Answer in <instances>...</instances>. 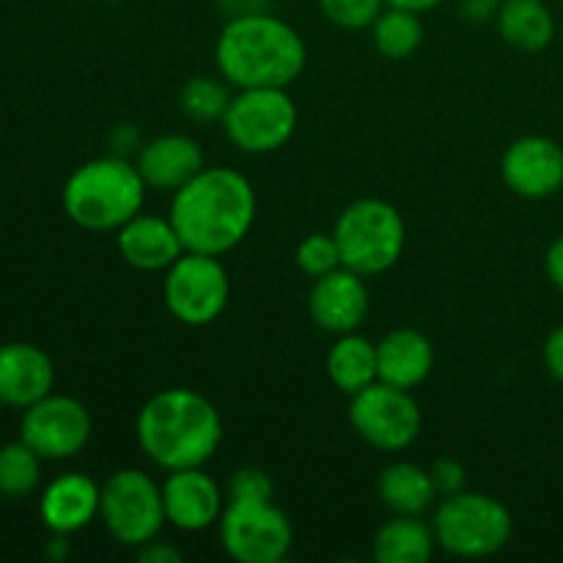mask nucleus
I'll list each match as a JSON object with an SVG mask.
<instances>
[{"mask_svg":"<svg viewBox=\"0 0 563 563\" xmlns=\"http://www.w3.org/2000/svg\"><path fill=\"white\" fill-rule=\"evenodd\" d=\"M500 176L515 196L542 201L563 190V146L553 137H517L500 159Z\"/></svg>","mask_w":563,"mask_h":563,"instance_id":"nucleus-13","label":"nucleus"},{"mask_svg":"<svg viewBox=\"0 0 563 563\" xmlns=\"http://www.w3.org/2000/svg\"><path fill=\"white\" fill-rule=\"evenodd\" d=\"M273 495L275 484L262 467H240L229 478V489H225V500H264Z\"/></svg>","mask_w":563,"mask_h":563,"instance_id":"nucleus-30","label":"nucleus"},{"mask_svg":"<svg viewBox=\"0 0 563 563\" xmlns=\"http://www.w3.org/2000/svg\"><path fill=\"white\" fill-rule=\"evenodd\" d=\"M434 368V346L421 330L396 328L377 341L379 383L416 390Z\"/></svg>","mask_w":563,"mask_h":563,"instance_id":"nucleus-20","label":"nucleus"},{"mask_svg":"<svg viewBox=\"0 0 563 563\" xmlns=\"http://www.w3.org/2000/svg\"><path fill=\"white\" fill-rule=\"evenodd\" d=\"M544 273H548L550 284L563 295V236H559L544 253Z\"/></svg>","mask_w":563,"mask_h":563,"instance_id":"nucleus-35","label":"nucleus"},{"mask_svg":"<svg viewBox=\"0 0 563 563\" xmlns=\"http://www.w3.org/2000/svg\"><path fill=\"white\" fill-rule=\"evenodd\" d=\"M137 445L159 471L203 467L223 443V421L207 396L190 388H165L141 407Z\"/></svg>","mask_w":563,"mask_h":563,"instance_id":"nucleus-2","label":"nucleus"},{"mask_svg":"<svg viewBox=\"0 0 563 563\" xmlns=\"http://www.w3.org/2000/svg\"><path fill=\"white\" fill-rule=\"evenodd\" d=\"M434 550L432 522L416 515H390L374 537V559L379 563H429Z\"/></svg>","mask_w":563,"mask_h":563,"instance_id":"nucleus-23","label":"nucleus"},{"mask_svg":"<svg viewBox=\"0 0 563 563\" xmlns=\"http://www.w3.org/2000/svg\"><path fill=\"white\" fill-rule=\"evenodd\" d=\"M350 423L372 449L396 454L416 443L423 418L412 390L377 379L350 396Z\"/></svg>","mask_w":563,"mask_h":563,"instance_id":"nucleus-11","label":"nucleus"},{"mask_svg":"<svg viewBox=\"0 0 563 563\" xmlns=\"http://www.w3.org/2000/svg\"><path fill=\"white\" fill-rule=\"evenodd\" d=\"M429 473H432V482L434 487H438L440 498H445V495H456L467 487L465 465H462L460 460H454V456H443V460H438L432 467H429Z\"/></svg>","mask_w":563,"mask_h":563,"instance_id":"nucleus-31","label":"nucleus"},{"mask_svg":"<svg viewBox=\"0 0 563 563\" xmlns=\"http://www.w3.org/2000/svg\"><path fill=\"white\" fill-rule=\"evenodd\" d=\"M168 218L185 251L223 256L253 229L256 190L240 170L229 165H207L174 192Z\"/></svg>","mask_w":563,"mask_h":563,"instance_id":"nucleus-1","label":"nucleus"},{"mask_svg":"<svg viewBox=\"0 0 563 563\" xmlns=\"http://www.w3.org/2000/svg\"><path fill=\"white\" fill-rule=\"evenodd\" d=\"M372 42L379 55L390 60H405L421 47L423 22L418 11L385 5L383 14L372 25Z\"/></svg>","mask_w":563,"mask_h":563,"instance_id":"nucleus-25","label":"nucleus"},{"mask_svg":"<svg viewBox=\"0 0 563 563\" xmlns=\"http://www.w3.org/2000/svg\"><path fill=\"white\" fill-rule=\"evenodd\" d=\"M115 245L119 256L141 273H165L185 253L170 218L143 212L115 231Z\"/></svg>","mask_w":563,"mask_h":563,"instance_id":"nucleus-19","label":"nucleus"},{"mask_svg":"<svg viewBox=\"0 0 563 563\" xmlns=\"http://www.w3.org/2000/svg\"><path fill=\"white\" fill-rule=\"evenodd\" d=\"M218 71L234 88H289L308 60L300 33L267 11L236 14L214 44Z\"/></svg>","mask_w":563,"mask_h":563,"instance_id":"nucleus-3","label":"nucleus"},{"mask_svg":"<svg viewBox=\"0 0 563 563\" xmlns=\"http://www.w3.org/2000/svg\"><path fill=\"white\" fill-rule=\"evenodd\" d=\"M341 264L363 278L388 273L405 253L407 225L394 203L383 198H357L333 225Z\"/></svg>","mask_w":563,"mask_h":563,"instance_id":"nucleus-5","label":"nucleus"},{"mask_svg":"<svg viewBox=\"0 0 563 563\" xmlns=\"http://www.w3.org/2000/svg\"><path fill=\"white\" fill-rule=\"evenodd\" d=\"M504 0H460V14L467 22H495Z\"/></svg>","mask_w":563,"mask_h":563,"instance_id":"nucleus-33","label":"nucleus"},{"mask_svg":"<svg viewBox=\"0 0 563 563\" xmlns=\"http://www.w3.org/2000/svg\"><path fill=\"white\" fill-rule=\"evenodd\" d=\"M377 495L390 515L423 517L438 506V487L429 467L416 462H390L377 478Z\"/></svg>","mask_w":563,"mask_h":563,"instance_id":"nucleus-21","label":"nucleus"},{"mask_svg":"<svg viewBox=\"0 0 563 563\" xmlns=\"http://www.w3.org/2000/svg\"><path fill=\"white\" fill-rule=\"evenodd\" d=\"M295 264L302 275H308V278L313 280L333 273V269L344 267V264H341V253H339V245H335L333 231H330V234H324V231H313V234H308L306 240L297 245Z\"/></svg>","mask_w":563,"mask_h":563,"instance_id":"nucleus-28","label":"nucleus"},{"mask_svg":"<svg viewBox=\"0 0 563 563\" xmlns=\"http://www.w3.org/2000/svg\"><path fill=\"white\" fill-rule=\"evenodd\" d=\"M102 484L86 473H60L44 487L38 500V517L49 533L71 537L99 517Z\"/></svg>","mask_w":563,"mask_h":563,"instance_id":"nucleus-17","label":"nucleus"},{"mask_svg":"<svg viewBox=\"0 0 563 563\" xmlns=\"http://www.w3.org/2000/svg\"><path fill=\"white\" fill-rule=\"evenodd\" d=\"M385 0H319V9L333 25L344 31H363L372 27L374 20L383 14Z\"/></svg>","mask_w":563,"mask_h":563,"instance_id":"nucleus-29","label":"nucleus"},{"mask_svg":"<svg viewBox=\"0 0 563 563\" xmlns=\"http://www.w3.org/2000/svg\"><path fill=\"white\" fill-rule=\"evenodd\" d=\"M165 520L181 533H201L218 526L225 509L220 484L203 467L170 471L163 482Z\"/></svg>","mask_w":563,"mask_h":563,"instance_id":"nucleus-14","label":"nucleus"},{"mask_svg":"<svg viewBox=\"0 0 563 563\" xmlns=\"http://www.w3.org/2000/svg\"><path fill=\"white\" fill-rule=\"evenodd\" d=\"M231 297V280L220 256L185 251L163 280L165 308L187 328H207L218 322Z\"/></svg>","mask_w":563,"mask_h":563,"instance_id":"nucleus-9","label":"nucleus"},{"mask_svg":"<svg viewBox=\"0 0 563 563\" xmlns=\"http://www.w3.org/2000/svg\"><path fill=\"white\" fill-rule=\"evenodd\" d=\"M434 539L443 553L454 559H489L509 544L515 520L498 498L462 489L445 495L432 515Z\"/></svg>","mask_w":563,"mask_h":563,"instance_id":"nucleus-6","label":"nucleus"},{"mask_svg":"<svg viewBox=\"0 0 563 563\" xmlns=\"http://www.w3.org/2000/svg\"><path fill=\"white\" fill-rule=\"evenodd\" d=\"M385 3L399 5V9H410V11H418V14H423V11L438 9V5L445 3V0H385Z\"/></svg>","mask_w":563,"mask_h":563,"instance_id":"nucleus-37","label":"nucleus"},{"mask_svg":"<svg viewBox=\"0 0 563 563\" xmlns=\"http://www.w3.org/2000/svg\"><path fill=\"white\" fill-rule=\"evenodd\" d=\"M47 559L53 561H64L69 555V537H60V533H53V539L47 542Z\"/></svg>","mask_w":563,"mask_h":563,"instance_id":"nucleus-36","label":"nucleus"},{"mask_svg":"<svg viewBox=\"0 0 563 563\" xmlns=\"http://www.w3.org/2000/svg\"><path fill=\"white\" fill-rule=\"evenodd\" d=\"M146 190L137 165L119 154H110V157L88 159L75 168V174L66 179L60 201L71 223L93 234H104V231H119L143 212Z\"/></svg>","mask_w":563,"mask_h":563,"instance_id":"nucleus-4","label":"nucleus"},{"mask_svg":"<svg viewBox=\"0 0 563 563\" xmlns=\"http://www.w3.org/2000/svg\"><path fill=\"white\" fill-rule=\"evenodd\" d=\"M220 124L240 152L273 154L295 135L297 104L286 88H236Z\"/></svg>","mask_w":563,"mask_h":563,"instance_id":"nucleus-8","label":"nucleus"},{"mask_svg":"<svg viewBox=\"0 0 563 563\" xmlns=\"http://www.w3.org/2000/svg\"><path fill=\"white\" fill-rule=\"evenodd\" d=\"M328 377L346 396H355L357 390L377 383V344L357 330L335 335V344L328 352Z\"/></svg>","mask_w":563,"mask_h":563,"instance_id":"nucleus-24","label":"nucleus"},{"mask_svg":"<svg viewBox=\"0 0 563 563\" xmlns=\"http://www.w3.org/2000/svg\"><path fill=\"white\" fill-rule=\"evenodd\" d=\"M368 308H372V295L366 278L350 267H339L317 278L308 295V313L313 324L333 335L355 333L366 322Z\"/></svg>","mask_w":563,"mask_h":563,"instance_id":"nucleus-15","label":"nucleus"},{"mask_svg":"<svg viewBox=\"0 0 563 563\" xmlns=\"http://www.w3.org/2000/svg\"><path fill=\"white\" fill-rule=\"evenodd\" d=\"M542 357H544V368H548L550 377H553L555 383L563 385V324L548 335V341H544V346H542Z\"/></svg>","mask_w":563,"mask_h":563,"instance_id":"nucleus-32","label":"nucleus"},{"mask_svg":"<svg viewBox=\"0 0 563 563\" xmlns=\"http://www.w3.org/2000/svg\"><path fill=\"white\" fill-rule=\"evenodd\" d=\"M218 533L225 555L240 563H278L295 544V528L273 498L225 500Z\"/></svg>","mask_w":563,"mask_h":563,"instance_id":"nucleus-10","label":"nucleus"},{"mask_svg":"<svg viewBox=\"0 0 563 563\" xmlns=\"http://www.w3.org/2000/svg\"><path fill=\"white\" fill-rule=\"evenodd\" d=\"M42 456L27 443L16 440L0 449V495L9 500H25L42 484Z\"/></svg>","mask_w":563,"mask_h":563,"instance_id":"nucleus-26","label":"nucleus"},{"mask_svg":"<svg viewBox=\"0 0 563 563\" xmlns=\"http://www.w3.org/2000/svg\"><path fill=\"white\" fill-rule=\"evenodd\" d=\"M229 82L223 77H192V80L185 82L179 93V104L181 113L187 115L196 124H214V121H223L225 108L231 102L229 93Z\"/></svg>","mask_w":563,"mask_h":563,"instance_id":"nucleus-27","label":"nucleus"},{"mask_svg":"<svg viewBox=\"0 0 563 563\" xmlns=\"http://www.w3.org/2000/svg\"><path fill=\"white\" fill-rule=\"evenodd\" d=\"M55 366L44 350L27 341L0 344V405L27 410L53 394Z\"/></svg>","mask_w":563,"mask_h":563,"instance_id":"nucleus-16","label":"nucleus"},{"mask_svg":"<svg viewBox=\"0 0 563 563\" xmlns=\"http://www.w3.org/2000/svg\"><path fill=\"white\" fill-rule=\"evenodd\" d=\"M91 412L75 396L49 394L22 410L20 440L44 462H66L82 454L91 440Z\"/></svg>","mask_w":563,"mask_h":563,"instance_id":"nucleus-12","label":"nucleus"},{"mask_svg":"<svg viewBox=\"0 0 563 563\" xmlns=\"http://www.w3.org/2000/svg\"><path fill=\"white\" fill-rule=\"evenodd\" d=\"M495 25L500 38L520 53H542L555 38V16L544 0H504Z\"/></svg>","mask_w":563,"mask_h":563,"instance_id":"nucleus-22","label":"nucleus"},{"mask_svg":"<svg viewBox=\"0 0 563 563\" xmlns=\"http://www.w3.org/2000/svg\"><path fill=\"white\" fill-rule=\"evenodd\" d=\"M137 559L146 563H181V553L168 542H159V539H152L143 548H137Z\"/></svg>","mask_w":563,"mask_h":563,"instance_id":"nucleus-34","label":"nucleus"},{"mask_svg":"<svg viewBox=\"0 0 563 563\" xmlns=\"http://www.w3.org/2000/svg\"><path fill=\"white\" fill-rule=\"evenodd\" d=\"M99 520L104 531L124 548H143L159 537L165 520L163 484L154 482L146 471L121 467L110 473L102 484Z\"/></svg>","mask_w":563,"mask_h":563,"instance_id":"nucleus-7","label":"nucleus"},{"mask_svg":"<svg viewBox=\"0 0 563 563\" xmlns=\"http://www.w3.org/2000/svg\"><path fill=\"white\" fill-rule=\"evenodd\" d=\"M135 165L148 190L176 192L192 176H198L207 168V159H203V148L196 137L181 135V132H168V135L148 141L137 152Z\"/></svg>","mask_w":563,"mask_h":563,"instance_id":"nucleus-18","label":"nucleus"}]
</instances>
